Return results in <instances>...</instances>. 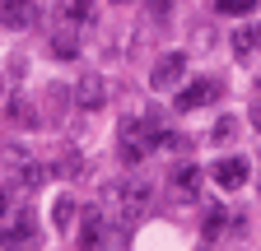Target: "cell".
<instances>
[{
    "label": "cell",
    "mask_w": 261,
    "mask_h": 251,
    "mask_svg": "<svg viewBox=\"0 0 261 251\" xmlns=\"http://www.w3.org/2000/svg\"><path fill=\"white\" fill-rule=\"evenodd\" d=\"M154 149H163V125L154 116H130V121H121V144H117V153H121L126 168L145 163Z\"/></svg>",
    "instance_id": "cell-1"
},
{
    "label": "cell",
    "mask_w": 261,
    "mask_h": 251,
    "mask_svg": "<svg viewBox=\"0 0 261 251\" xmlns=\"http://www.w3.org/2000/svg\"><path fill=\"white\" fill-rule=\"evenodd\" d=\"M108 200L117 205V214H126V218H136V214H145V209L154 205V186H149L145 177H126V181L108 186Z\"/></svg>",
    "instance_id": "cell-2"
},
{
    "label": "cell",
    "mask_w": 261,
    "mask_h": 251,
    "mask_svg": "<svg viewBox=\"0 0 261 251\" xmlns=\"http://www.w3.org/2000/svg\"><path fill=\"white\" fill-rule=\"evenodd\" d=\"M0 159H5V163L14 168V181L23 186V191H38V186H42V177L51 172L47 163H38V159H33L28 149H19V144H14V149H5V153H0Z\"/></svg>",
    "instance_id": "cell-3"
},
{
    "label": "cell",
    "mask_w": 261,
    "mask_h": 251,
    "mask_svg": "<svg viewBox=\"0 0 261 251\" xmlns=\"http://www.w3.org/2000/svg\"><path fill=\"white\" fill-rule=\"evenodd\" d=\"M0 251H38V218L33 214H14L0 228Z\"/></svg>",
    "instance_id": "cell-4"
},
{
    "label": "cell",
    "mask_w": 261,
    "mask_h": 251,
    "mask_svg": "<svg viewBox=\"0 0 261 251\" xmlns=\"http://www.w3.org/2000/svg\"><path fill=\"white\" fill-rule=\"evenodd\" d=\"M182 75H187V56L182 51H168V56H159V66L149 70V88L154 93H168V88L182 84Z\"/></svg>",
    "instance_id": "cell-5"
},
{
    "label": "cell",
    "mask_w": 261,
    "mask_h": 251,
    "mask_svg": "<svg viewBox=\"0 0 261 251\" xmlns=\"http://www.w3.org/2000/svg\"><path fill=\"white\" fill-rule=\"evenodd\" d=\"M210 177L224 186V191H243L247 177H252V163L243 159V153H228V159H219V163L210 168Z\"/></svg>",
    "instance_id": "cell-6"
},
{
    "label": "cell",
    "mask_w": 261,
    "mask_h": 251,
    "mask_svg": "<svg viewBox=\"0 0 261 251\" xmlns=\"http://www.w3.org/2000/svg\"><path fill=\"white\" fill-rule=\"evenodd\" d=\"M38 0H0V28H33Z\"/></svg>",
    "instance_id": "cell-7"
},
{
    "label": "cell",
    "mask_w": 261,
    "mask_h": 251,
    "mask_svg": "<svg viewBox=\"0 0 261 251\" xmlns=\"http://www.w3.org/2000/svg\"><path fill=\"white\" fill-rule=\"evenodd\" d=\"M215 93H219V84L215 79H196V84H187L182 93H177V112H196V107H205V103H215Z\"/></svg>",
    "instance_id": "cell-8"
},
{
    "label": "cell",
    "mask_w": 261,
    "mask_h": 251,
    "mask_svg": "<svg viewBox=\"0 0 261 251\" xmlns=\"http://www.w3.org/2000/svg\"><path fill=\"white\" fill-rule=\"evenodd\" d=\"M80 246H84V251H108V218L98 214V209H89V214H84Z\"/></svg>",
    "instance_id": "cell-9"
},
{
    "label": "cell",
    "mask_w": 261,
    "mask_h": 251,
    "mask_svg": "<svg viewBox=\"0 0 261 251\" xmlns=\"http://www.w3.org/2000/svg\"><path fill=\"white\" fill-rule=\"evenodd\" d=\"M75 98H80V107H84V112H98V107H103V98H108L103 75H84V79L75 84Z\"/></svg>",
    "instance_id": "cell-10"
},
{
    "label": "cell",
    "mask_w": 261,
    "mask_h": 251,
    "mask_svg": "<svg viewBox=\"0 0 261 251\" xmlns=\"http://www.w3.org/2000/svg\"><path fill=\"white\" fill-rule=\"evenodd\" d=\"M256 51H261V23L238 28V33H233V56H238V60H247V56H256Z\"/></svg>",
    "instance_id": "cell-11"
},
{
    "label": "cell",
    "mask_w": 261,
    "mask_h": 251,
    "mask_svg": "<svg viewBox=\"0 0 261 251\" xmlns=\"http://www.w3.org/2000/svg\"><path fill=\"white\" fill-rule=\"evenodd\" d=\"M173 191H177V196H196V191H201V168H177Z\"/></svg>",
    "instance_id": "cell-12"
},
{
    "label": "cell",
    "mask_w": 261,
    "mask_h": 251,
    "mask_svg": "<svg viewBox=\"0 0 261 251\" xmlns=\"http://www.w3.org/2000/svg\"><path fill=\"white\" fill-rule=\"evenodd\" d=\"M228 228V209L224 205H205V237H219Z\"/></svg>",
    "instance_id": "cell-13"
},
{
    "label": "cell",
    "mask_w": 261,
    "mask_h": 251,
    "mask_svg": "<svg viewBox=\"0 0 261 251\" xmlns=\"http://www.w3.org/2000/svg\"><path fill=\"white\" fill-rule=\"evenodd\" d=\"M61 14L70 19V23H89V19H93V0H65Z\"/></svg>",
    "instance_id": "cell-14"
},
{
    "label": "cell",
    "mask_w": 261,
    "mask_h": 251,
    "mask_svg": "<svg viewBox=\"0 0 261 251\" xmlns=\"http://www.w3.org/2000/svg\"><path fill=\"white\" fill-rule=\"evenodd\" d=\"M215 10H219V14H228V19H238V14L261 10V0H215Z\"/></svg>",
    "instance_id": "cell-15"
},
{
    "label": "cell",
    "mask_w": 261,
    "mask_h": 251,
    "mask_svg": "<svg viewBox=\"0 0 261 251\" xmlns=\"http://www.w3.org/2000/svg\"><path fill=\"white\" fill-rule=\"evenodd\" d=\"M51 224H56V228H70V224H75V200H70V196H61V200H56Z\"/></svg>",
    "instance_id": "cell-16"
},
{
    "label": "cell",
    "mask_w": 261,
    "mask_h": 251,
    "mask_svg": "<svg viewBox=\"0 0 261 251\" xmlns=\"http://www.w3.org/2000/svg\"><path fill=\"white\" fill-rule=\"evenodd\" d=\"M51 51H56V56H75V51H80V38L65 28V33H56V38H51Z\"/></svg>",
    "instance_id": "cell-17"
},
{
    "label": "cell",
    "mask_w": 261,
    "mask_h": 251,
    "mask_svg": "<svg viewBox=\"0 0 261 251\" xmlns=\"http://www.w3.org/2000/svg\"><path fill=\"white\" fill-rule=\"evenodd\" d=\"M233 135H238V121H233V116H219V125H215V144H228Z\"/></svg>",
    "instance_id": "cell-18"
},
{
    "label": "cell",
    "mask_w": 261,
    "mask_h": 251,
    "mask_svg": "<svg viewBox=\"0 0 261 251\" xmlns=\"http://www.w3.org/2000/svg\"><path fill=\"white\" fill-rule=\"evenodd\" d=\"M252 125H256V135H261V98L252 103Z\"/></svg>",
    "instance_id": "cell-19"
},
{
    "label": "cell",
    "mask_w": 261,
    "mask_h": 251,
    "mask_svg": "<svg viewBox=\"0 0 261 251\" xmlns=\"http://www.w3.org/2000/svg\"><path fill=\"white\" fill-rule=\"evenodd\" d=\"M0 214H10V196H5V186H0Z\"/></svg>",
    "instance_id": "cell-20"
}]
</instances>
